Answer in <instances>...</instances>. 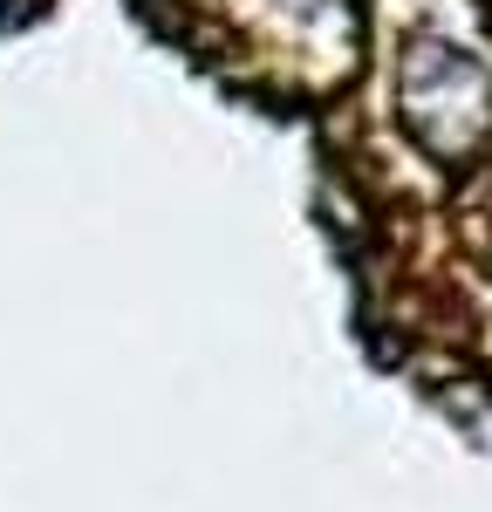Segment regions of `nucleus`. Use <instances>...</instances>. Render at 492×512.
<instances>
[{
	"mask_svg": "<svg viewBox=\"0 0 492 512\" xmlns=\"http://www.w3.org/2000/svg\"><path fill=\"white\" fill-rule=\"evenodd\" d=\"M410 62H417L424 76H438V96H431V89H404L410 130H417L431 151H445V158L479 151L486 130H492V76L472 55H458V48H417Z\"/></svg>",
	"mask_w": 492,
	"mask_h": 512,
	"instance_id": "1",
	"label": "nucleus"
}]
</instances>
